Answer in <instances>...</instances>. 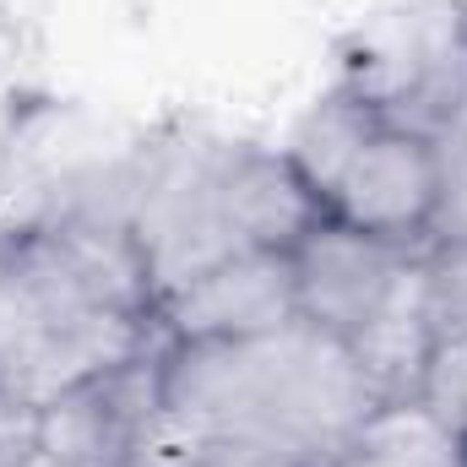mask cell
I'll list each match as a JSON object with an SVG mask.
<instances>
[{
    "mask_svg": "<svg viewBox=\"0 0 467 467\" xmlns=\"http://www.w3.org/2000/svg\"><path fill=\"white\" fill-rule=\"evenodd\" d=\"M380 408L386 402L364 380L348 343L305 321L250 343H163L169 451L213 435H244L316 467L343 451Z\"/></svg>",
    "mask_w": 467,
    "mask_h": 467,
    "instance_id": "obj_1",
    "label": "cell"
},
{
    "mask_svg": "<svg viewBox=\"0 0 467 467\" xmlns=\"http://www.w3.org/2000/svg\"><path fill=\"white\" fill-rule=\"evenodd\" d=\"M169 343V332H163ZM163 343L130 353L109 369L38 402V462L44 467H163Z\"/></svg>",
    "mask_w": 467,
    "mask_h": 467,
    "instance_id": "obj_2",
    "label": "cell"
},
{
    "mask_svg": "<svg viewBox=\"0 0 467 467\" xmlns=\"http://www.w3.org/2000/svg\"><path fill=\"white\" fill-rule=\"evenodd\" d=\"M327 213L369 239L424 250L441 213V141L380 125L327 191Z\"/></svg>",
    "mask_w": 467,
    "mask_h": 467,
    "instance_id": "obj_3",
    "label": "cell"
},
{
    "mask_svg": "<svg viewBox=\"0 0 467 467\" xmlns=\"http://www.w3.org/2000/svg\"><path fill=\"white\" fill-rule=\"evenodd\" d=\"M158 321L169 337L196 343V337H223L250 343L272 337L299 321V288H294V255L283 250H229L191 272L180 288L163 294Z\"/></svg>",
    "mask_w": 467,
    "mask_h": 467,
    "instance_id": "obj_4",
    "label": "cell"
},
{
    "mask_svg": "<svg viewBox=\"0 0 467 467\" xmlns=\"http://www.w3.org/2000/svg\"><path fill=\"white\" fill-rule=\"evenodd\" d=\"M413 261H419V250L369 239V234L327 218L321 229L294 250L299 321L348 343L353 332L397 294V283L413 272Z\"/></svg>",
    "mask_w": 467,
    "mask_h": 467,
    "instance_id": "obj_5",
    "label": "cell"
},
{
    "mask_svg": "<svg viewBox=\"0 0 467 467\" xmlns=\"http://www.w3.org/2000/svg\"><path fill=\"white\" fill-rule=\"evenodd\" d=\"M218 218L239 250H283L294 255L310 234L321 229L327 196L299 174V163L283 147H218Z\"/></svg>",
    "mask_w": 467,
    "mask_h": 467,
    "instance_id": "obj_6",
    "label": "cell"
},
{
    "mask_svg": "<svg viewBox=\"0 0 467 467\" xmlns=\"http://www.w3.org/2000/svg\"><path fill=\"white\" fill-rule=\"evenodd\" d=\"M435 348H441V337L430 327L424 288H419V261H413V272L397 283V294L348 337V353L358 358V369H364V380L375 386L380 402H413Z\"/></svg>",
    "mask_w": 467,
    "mask_h": 467,
    "instance_id": "obj_7",
    "label": "cell"
},
{
    "mask_svg": "<svg viewBox=\"0 0 467 467\" xmlns=\"http://www.w3.org/2000/svg\"><path fill=\"white\" fill-rule=\"evenodd\" d=\"M386 119L380 109L364 99V93H353L348 82H332L316 104H310V115L294 125V136H288V158L299 163V174L327 196L332 185H337V174L348 169V158L380 130Z\"/></svg>",
    "mask_w": 467,
    "mask_h": 467,
    "instance_id": "obj_8",
    "label": "cell"
},
{
    "mask_svg": "<svg viewBox=\"0 0 467 467\" xmlns=\"http://www.w3.org/2000/svg\"><path fill=\"white\" fill-rule=\"evenodd\" d=\"M419 288L435 337H467V239H441L419 250Z\"/></svg>",
    "mask_w": 467,
    "mask_h": 467,
    "instance_id": "obj_9",
    "label": "cell"
},
{
    "mask_svg": "<svg viewBox=\"0 0 467 467\" xmlns=\"http://www.w3.org/2000/svg\"><path fill=\"white\" fill-rule=\"evenodd\" d=\"M441 430H451L457 441H467V337H446L430 369H424V386L413 397Z\"/></svg>",
    "mask_w": 467,
    "mask_h": 467,
    "instance_id": "obj_10",
    "label": "cell"
},
{
    "mask_svg": "<svg viewBox=\"0 0 467 467\" xmlns=\"http://www.w3.org/2000/svg\"><path fill=\"white\" fill-rule=\"evenodd\" d=\"M38 457V402L0 380V467H27Z\"/></svg>",
    "mask_w": 467,
    "mask_h": 467,
    "instance_id": "obj_11",
    "label": "cell"
},
{
    "mask_svg": "<svg viewBox=\"0 0 467 467\" xmlns=\"http://www.w3.org/2000/svg\"><path fill=\"white\" fill-rule=\"evenodd\" d=\"M441 239H467V136L441 147V213H435L430 244Z\"/></svg>",
    "mask_w": 467,
    "mask_h": 467,
    "instance_id": "obj_12",
    "label": "cell"
},
{
    "mask_svg": "<svg viewBox=\"0 0 467 467\" xmlns=\"http://www.w3.org/2000/svg\"><path fill=\"white\" fill-rule=\"evenodd\" d=\"M457 11H462V16H467V0H457Z\"/></svg>",
    "mask_w": 467,
    "mask_h": 467,
    "instance_id": "obj_13",
    "label": "cell"
},
{
    "mask_svg": "<svg viewBox=\"0 0 467 467\" xmlns=\"http://www.w3.org/2000/svg\"><path fill=\"white\" fill-rule=\"evenodd\" d=\"M27 467H44V462H38V457H33V462H27Z\"/></svg>",
    "mask_w": 467,
    "mask_h": 467,
    "instance_id": "obj_14",
    "label": "cell"
},
{
    "mask_svg": "<svg viewBox=\"0 0 467 467\" xmlns=\"http://www.w3.org/2000/svg\"><path fill=\"white\" fill-rule=\"evenodd\" d=\"M163 467H169V462H163Z\"/></svg>",
    "mask_w": 467,
    "mask_h": 467,
    "instance_id": "obj_15",
    "label": "cell"
}]
</instances>
